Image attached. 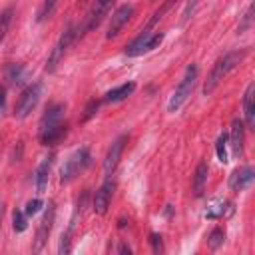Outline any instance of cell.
Returning a JSON list of instances; mask_svg holds the SVG:
<instances>
[{"mask_svg":"<svg viewBox=\"0 0 255 255\" xmlns=\"http://www.w3.org/2000/svg\"><path fill=\"white\" fill-rule=\"evenodd\" d=\"M26 68L22 64H8L4 68V78L12 84V86H20L24 80H26Z\"/></svg>","mask_w":255,"mask_h":255,"instance_id":"20","label":"cell"},{"mask_svg":"<svg viewBox=\"0 0 255 255\" xmlns=\"http://www.w3.org/2000/svg\"><path fill=\"white\" fill-rule=\"evenodd\" d=\"M66 131H68V126H66V122H62L60 126H56V128H52L48 131H42L40 133V143L42 145H56L66 135Z\"/></svg>","mask_w":255,"mask_h":255,"instance_id":"19","label":"cell"},{"mask_svg":"<svg viewBox=\"0 0 255 255\" xmlns=\"http://www.w3.org/2000/svg\"><path fill=\"white\" fill-rule=\"evenodd\" d=\"M253 6H249L247 8V12H245V16H243V20H241V24H239V28H237V32L241 34V32H245L247 28H251V22H253Z\"/></svg>","mask_w":255,"mask_h":255,"instance_id":"26","label":"cell"},{"mask_svg":"<svg viewBox=\"0 0 255 255\" xmlns=\"http://www.w3.org/2000/svg\"><path fill=\"white\" fill-rule=\"evenodd\" d=\"M40 96H42V82H34L28 88H24V92L20 94V98L14 106V118H18V120L28 118L32 114V110L38 106Z\"/></svg>","mask_w":255,"mask_h":255,"instance_id":"5","label":"cell"},{"mask_svg":"<svg viewBox=\"0 0 255 255\" xmlns=\"http://www.w3.org/2000/svg\"><path fill=\"white\" fill-rule=\"evenodd\" d=\"M227 143H229V139L225 133H221L215 141V153H217V159L221 163H227Z\"/></svg>","mask_w":255,"mask_h":255,"instance_id":"22","label":"cell"},{"mask_svg":"<svg viewBox=\"0 0 255 255\" xmlns=\"http://www.w3.org/2000/svg\"><path fill=\"white\" fill-rule=\"evenodd\" d=\"M12 18H14V8H12V6H8V8H4V10L0 12V44L4 42L8 30H10Z\"/></svg>","mask_w":255,"mask_h":255,"instance_id":"21","label":"cell"},{"mask_svg":"<svg viewBox=\"0 0 255 255\" xmlns=\"http://www.w3.org/2000/svg\"><path fill=\"white\" fill-rule=\"evenodd\" d=\"M227 139L231 141L229 145L233 147V155L241 157L243 155V147H245V124L239 118H235L231 122V131H229Z\"/></svg>","mask_w":255,"mask_h":255,"instance_id":"13","label":"cell"},{"mask_svg":"<svg viewBox=\"0 0 255 255\" xmlns=\"http://www.w3.org/2000/svg\"><path fill=\"white\" fill-rule=\"evenodd\" d=\"M163 40V34L161 32H151V30H141L139 36L135 40H131L128 46H126V56L129 58H135V56H141L145 52H151L153 48H157Z\"/></svg>","mask_w":255,"mask_h":255,"instance_id":"4","label":"cell"},{"mask_svg":"<svg viewBox=\"0 0 255 255\" xmlns=\"http://www.w3.org/2000/svg\"><path fill=\"white\" fill-rule=\"evenodd\" d=\"M76 38H78V28L70 26V28L64 30V34L60 36V40L56 42V46L52 48V52H50V56H48V60H46V72H50V74L56 72V68H58L60 62L64 60L68 48L72 46V42H74Z\"/></svg>","mask_w":255,"mask_h":255,"instance_id":"6","label":"cell"},{"mask_svg":"<svg viewBox=\"0 0 255 255\" xmlns=\"http://www.w3.org/2000/svg\"><path fill=\"white\" fill-rule=\"evenodd\" d=\"M6 108V94H4V88H0V112H4Z\"/></svg>","mask_w":255,"mask_h":255,"instance_id":"30","label":"cell"},{"mask_svg":"<svg viewBox=\"0 0 255 255\" xmlns=\"http://www.w3.org/2000/svg\"><path fill=\"white\" fill-rule=\"evenodd\" d=\"M233 211H235V207H233L231 201H227V199H211L207 203V209H205L203 215L207 219H223V217L233 215Z\"/></svg>","mask_w":255,"mask_h":255,"instance_id":"14","label":"cell"},{"mask_svg":"<svg viewBox=\"0 0 255 255\" xmlns=\"http://www.w3.org/2000/svg\"><path fill=\"white\" fill-rule=\"evenodd\" d=\"M96 110H98V102H96V100H92V102L86 106V114H84V120H90V118L96 114Z\"/></svg>","mask_w":255,"mask_h":255,"instance_id":"29","label":"cell"},{"mask_svg":"<svg viewBox=\"0 0 255 255\" xmlns=\"http://www.w3.org/2000/svg\"><path fill=\"white\" fill-rule=\"evenodd\" d=\"M120 253H128V255H129V253H131V249H129L128 245H120Z\"/></svg>","mask_w":255,"mask_h":255,"instance_id":"31","label":"cell"},{"mask_svg":"<svg viewBox=\"0 0 255 255\" xmlns=\"http://www.w3.org/2000/svg\"><path fill=\"white\" fill-rule=\"evenodd\" d=\"M72 227H74V223H72V225L66 229V233H62V237H60V247H58V251H60L62 255L72 251V243H70V241H72V239H70V237H72Z\"/></svg>","mask_w":255,"mask_h":255,"instance_id":"25","label":"cell"},{"mask_svg":"<svg viewBox=\"0 0 255 255\" xmlns=\"http://www.w3.org/2000/svg\"><path fill=\"white\" fill-rule=\"evenodd\" d=\"M42 205H44L42 199H38V197H36V199H30V201L26 203V211H24V213H26V215H36Z\"/></svg>","mask_w":255,"mask_h":255,"instance_id":"27","label":"cell"},{"mask_svg":"<svg viewBox=\"0 0 255 255\" xmlns=\"http://www.w3.org/2000/svg\"><path fill=\"white\" fill-rule=\"evenodd\" d=\"M114 187H116V181L108 175V179H106V181L102 183V187L96 191L94 201H92V207H94V211H96L98 215H104V213L108 211V205H110V201H112Z\"/></svg>","mask_w":255,"mask_h":255,"instance_id":"9","label":"cell"},{"mask_svg":"<svg viewBox=\"0 0 255 255\" xmlns=\"http://www.w3.org/2000/svg\"><path fill=\"white\" fill-rule=\"evenodd\" d=\"M52 161H54V155H48L40 161V165L36 167V173H34V181H36V191L38 193H44L46 191V185H48V177H50V167H52Z\"/></svg>","mask_w":255,"mask_h":255,"instance_id":"16","label":"cell"},{"mask_svg":"<svg viewBox=\"0 0 255 255\" xmlns=\"http://www.w3.org/2000/svg\"><path fill=\"white\" fill-rule=\"evenodd\" d=\"M247 56V50H239V52H227L225 56H221L215 64H213V68H211V72H209V76H207V80H205V84H203V94L205 96H209L219 84H221V80L243 60Z\"/></svg>","mask_w":255,"mask_h":255,"instance_id":"1","label":"cell"},{"mask_svg":"<svg viewBox=\"0 0 255 255\" xmlns=\"http://www.w3.org/2000/svg\"><path fill=\"white\" fill-rule=\"evenodd\" d=\"M126 143H128V135H126V133H122L120 137H116V139L112 141V145H110V149H108V153H106V159H104V173H106V175H112L114 169L118 167Z\"/></svg>","mask_w":255,"mask_h":255,"instance_id":"8","label":"cell"},{"mask_svg":"<svg viewBox=\"0 0 255 255\" xmlns=\"http://www.w3.org/2000/svg\"><path fill=\"white\" fill-rule=\"evenodd\" d=\"M255 177V169L251 165H243L239 169H235L231 175H229V189L231 191H243L245 187L251 185Z\"/></svg>","mask_w":255,"mask_h":255,"instance_id":"12","label":"cell"},{"mask_svg":"<svg viewBox=\"0 0 255 255\" xmlns=\"http://www.w3.org/2000/svg\"><path fill=\"white\" fill-rule=\"evenodd\" d=\"M12 227H14V231H16V233L26 231L28 223H26V213H24V211H20V209H16V211H14V215H12Z\"/></svg>","mask_w":255,"mask_h":255,"instance_id":"24","label":"cell"},{"mask_svg":"<svg viewBox=\"0 0 255 255\" xmlns=\"http://www.w3.org/2000/svg\"><path fill=\"white\" fill-rule=\"evenodd\" d=\"M90 159H92V155H90V149H88V147H80V149H76V151L66 159V163L62 165L60 181H62V183L72 181L76 175H80V173L90 165Z\"/></svg>","mask_w":255,"mask_h":255,"instance_id":"3","label":"cell"},{"mask_svg":"<svg viewBox=\"0 0 255 255\" xmlns=\"http://www.w3.org/2000/svg\"><path fill=\"white\" fill-rule=\"evenodd\" d=\"M64 112H66L64 104H50L46 108V112L42 114V118H40V133L60 126L62 120H64Z\"/></svg>","mask_w":255,"mask_h":255,"instance_id":"11","label":"cell"},{"mask_svg":"<svg viewBox=\"0 0 255 255\" xmlns=\"http://www.w3.org/2000/svg\"><path fill=\"white\" fill-rule=\"evenodd\" d=\"M131 14H133V6H131V4H124V6H120V8L114 12L112 20H110V26H108L106 38H116V36L120 34V30L129 22Z\"/></svg>","mask_w":255,"mask_h":255,"instance_id":"10","label":"cell"},{"mask_svg":"<svg viewBox=\"0 0 255 255\" xmlns=\"http://www.w3.org/2000/svg\"><path fill=\"white\" fill-rule=\"evenodd\" d=\"M2 217H4V205L0 203V231H2Z\"/></svg>","mask_w":255,"mask_h":255,"instance_id":"33","label":"cell"},{"mask_svg":"<svg viewBox=\"0 0 255 255\" xmlns=\"http://www.w3.org/2000/svg\"><path fill=\"white\" fill-rule=\"evenodd\" d=\"M197 74H199L197 66H195V64H189L187 70H185V74H183V78H181V82L177 84V88H175V92H173V96H171V100H169V104H167V112L173 114V112H177V110L185 104V100L191 96V92H193V88H195Z\"/></svg>","mask_w":255,"mask_h":255,"instance_id":"2","label":"cell"},{"mask_svg":"<svg viewBox=\"0 0 255 255\" xmlns=\"http://www.w3.org/2000/svg\"><path fill=\"white\" fill-rule=\"evenodd\" d=\"M110 2H112V0H98V6H102V8H108V6H110Z\"/></svg>","mask_w":255,"mask_h":255,"instance_id":"32","label":"cell"},{"mask_svg":"<svg viewBox=\"0 0 255 255\" xmlns=\"http://www.w3.org/2000/svg\"><path fill=\"white\" fill-rule=\"evenodd\" d=\"M54 217H56V205H54V201H48L46 213H44V217H42V221L38 225V231H36V243H34V251L36 253L42 251L44 243L48 241L50 231H52V225H54Z\"/></svg>","mask_w":255,"mask_h":255,"instance_id":"7","label":"cell"},{"mask_svg":"<svg viewBox=\"0 0 255 255\" xmlns=\"http://www.w3.org/2000/svg\"><path fill=\"white\" fill-rule=\"evenodd\" d=\"M207 173H209L207 161H199L197 167H195V175H193V195L195 197L203 195L205 185H207Z\"/></svg>","mask_w":255,"mask_h":255,"instance_id":"17","label":"cell"},{"mask_svg":"<svg viewBox=\"0 0 255 255\" xmlns=\"http://www.w3.org/2000/svg\"><path fill=\"white\" fill-rule=\"evenodd\" d=\"M223 241H225V231H223L221 227H215V229L209 233V237H207V245H209L211 249H219V247L223 245Z\"/></svg>","mask_w":255,"mask_h":255,"instance_id":"23","label":"cell"},{"mask_svg":"<svg viewBox=\"0 0 255 255\" xmlns=\"http://www.w3.org/2000/svg\"><path fill=\"white\" fill-rule=\"evenodd\" d=\"M135 90V84L133 82H128V84H122V86H118V88H114V90H110V92H106V96H104V102H108V104H116V102H122V100H126L131 92Z\"/></svg>","mask_w":255,"mask_h":255,"instance_id":"18","label":"cell"},{"mask_svg":"<svg viewBox=\"0 0 255 255\" xmlns=\"http://www.w3.org/2000/svg\"><path fill=\"white\" fill-rule=\"evenodd\" d=\"M149 243H151V249H153L155 253H159V251L163 249V245H161V235H157V233H149Z\"/></svg>","mask_w":255,"mask_h":255,"instance_id":"28","label":"cell"},{"mask_svg":"<svg viewBox=\"0 0 255 255\" xmlns=\"http://www.w3.org/2000/svg\"><path fill=\"white\" fill-rule=\"evenodd\" d=\"M243 112H245V126L247 129H255V84L251 82L243 96Z\"/></svg>","mask_w":255,"mask_h":255,"instance_id":"15","label":"cell"}]
</instances>
